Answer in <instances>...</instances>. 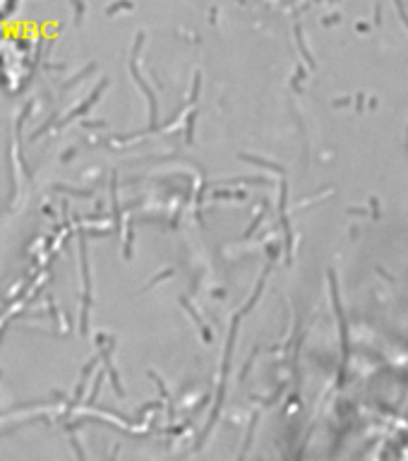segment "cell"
<instances>
[{
    "label": "cell",
    "instance_id": "6da1fadb",
    "mask_svg": "<svg viewBox=\"0 0 408 461\" xmlns=\"http://www.w3.org/2000/svg\"><path fill=\"white\" fill-rule=\"evenodd\" d=\"M396 3V8H399V12H401V19H403V24L408 27V15H406V10H403V5H401V0H394Z\"/></svg>",
    "mask_w": 408,
    "mask_h": 461
}]
</instances>
